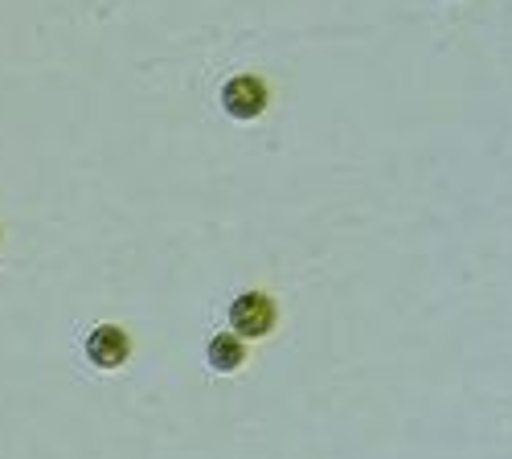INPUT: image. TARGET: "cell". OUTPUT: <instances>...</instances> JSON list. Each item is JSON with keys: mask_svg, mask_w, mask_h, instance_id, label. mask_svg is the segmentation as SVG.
I'll return each instance as SVG.
<instances>
[{"mask_svg": "<svg viewBox=\"0 0 512 459\" xmlns=\"http://www.w3.org/2000/svg\"><path fill=\"white\" fill-rule=\"evenodd\" d=\"M87 357L95 369H119L132 357V337H127L119 324H99L87 337Z\"/></svg>", "mask_w": 512, "mask_h": 459, "instance_id": "3", "label": "cell"}, {"mask_svg": "<svg viewBox=\"0 0 512 459\" xmlns=\"http://www.w3.org/2000/svg\"><path fill=\"white\" fill-rule=\"evenodd\" d=\"M267 103H271V87L259 74H238L222 87V107L234 119H259L267 111Z\"/></svg>", "mask_w": 512, "mask_h": 459, "instance_id": "2", "label": "cell"}, {"mask_svg": "<svg viewBox=\"0 0 512 459\" xmlns=\"http://www.w3.org/2000/svg\"><path fill=\"white\" fill-rule=\"evenodd\" d=\"M226 320H230V328L238 332L242 341L246 337L263 341V337H271L275 324H279V304H275L271 291H263V287L238 291V296L230 300V308H226Z\"/></svg>", "mask_w": 512, "mask_h": 459, "instance_id": "1", "label": "cell"}, {"mask_svg": "<svg viewBox=\"0 0 512 459\" xmlns=\"http://www.w3.org/2000/svg\"><path fill=\"white\" fill-rule=\"evenodd\" d=\"M205 361H209V369L213 373H238L246 361H250V353H246V345H242V337L234 332V337H213L209 345H205Z\"/></svg>", "mask_w": 512, "mask_h": 459, "instance_id": "4", "label": "cell"}]
</instances>
